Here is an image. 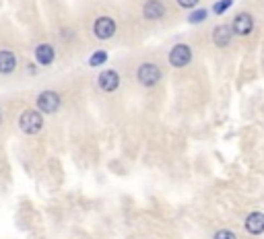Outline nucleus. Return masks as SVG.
<instances>
[{
	"instance_id": "obj_1",
	"label": "nucleus",
	"mask_w": 264,
	"mask_h": 239,
	"mask_svg": "<svg viewBox=\"0 0 264 239\" xmlns=\"http://www.w3.org/2000/svg\"><path fill=\"white\" fill-rule=\"evenodd\" d=\"M19 126H21V130L25 134H37L41 130V126H44V120H41V116L37 114V111L27 109L19 118Z\"/></svg>"
},
{
	"instance_id": "obj_2",
	"label": "nucleus",
	"mask_w": 264,
	"mask_h": 239,
	"mask_svg": "<svg viewBox=\"0 0 264 239\" xmlns=\"http://www.w3.org/2000/svg\"><path fill=\"white\" fill-rule=\"evenodd\" d=\"M159 79H161V70H159L157 64L147 62V64H143L141 68H138V80H141V85L153 87V85L159 82Z\"/></svg>"
},
{
	"instance_id": "obj_3",
	"label": "nucleus",
	"mask_w": 264,
	"mask_h": 239,
	"mask_svg": "<svg viewBox=\"0 0 264 239\" xmlns=\"http://www.w3.org/2000/svg\"><path fill=\"white\" fill-rule=\"evenodd\" d=\"M93 33L97 39H109L116 33V23L112 17H99L93 25Z\"/></svg>"
},
{
	"instance_id": "obj_4",
	"label": "nucleus",
	"mask_w": 264,
	"mask_h": 239,
	"mask_svg": "<svg viewBox=\"0 0 264 239\" xmlns=\"http://www.w3.org/2000/svg\"><path fill=\"white\" fill-rule=\"evenodd\" d=\"M190 60H192V50H190L186 44H177V46H174V50L170 52V62H172V66H176V68L186 66Z\"/></svg>"
},
{
	"instance_id": "obj_5",
	"label": "nucleus",
	"mask_w": 264,
	"mask_h": 239,
	"mask_svg": "<svg viewBox=\"0 0 264 239\" xmlns=\"http://www.w3.org/2000/svg\"><path fill=\"white\" fill-rule=\"evenodd\" d=\"M37 107L44 111V114H54V111L60 107V97H58V93L44 91V93L37 97Z\"/></svg>"
},
{
	"instance_id": "obj_6",
	"label": "nucleus",
	"mask_w": 264,
	"mask_h": 239,
	"mask_svg": "<svg viewBox=\"0 0 264 239\" xmlns=\"http://www.w3.org/2000/svg\"><path fill=\"white\" fill-rule=\"evenodd\" d=\"M97 82H99V87L107 93H112L120 87V75L116 73V70H103V73L99 75V79H97Z\"/></svg>"
},
{
	"instance_id": "obj_7",
	"label": "nucleus",
	"mask_w": 264,
	"mask_h": 239,
	"mask_svg": "<svg viewBox=\"0 0 264 239\" xmlns=\"http://www.w3.org/2000/svg\"><path fill=\"white\" fill-rule=\"evenodd\" d=\"M143 15L149 21H157L165 15V4L161 2V0H147L145 6H143Z\"/></svg>"
},
{
	"instance_id": "obj_8",
	"label": "nucleus",
	"mask_w": 264,
	"mask_h": 239,
	"mask_svg": "<svg viewBox=\"0 0 264 239\" xmlns=\"http://www.w3.org/2000/svg\"><path fill=\"white\" fill-rule=\"evenodd\" d=\"M252 29H254V21L248 12H242V15H238L233 19V31L238 35H250Z\"/></svg>"
},
{
	"instance_id": "obj_9",
	"label": "nucleus",
	"mask_w": 264,
	"mask_h": 239,
	"mask_svg": "<svg viewBox=\"0 0 264 239\" xmlns=\"http://www.w3.org/2000/svg\"><path fill=\"white\" fill-rule=\"evenodd\" d=\"M246 231L252 235H260L264 231V215L262 213H252L246 219Z\"/></svg>"
},
{
	"instance_id": "obj_10",
	"label": "nucleus",
	"mask_w": 264,
	"mask_h": 239,
	"mask_svg": "<svg viewBox=\"0 0 264 239\" xmlns=\"http://www.w3.org/2000/svg\"><path fill=\"white\" fill-rule=\"evenodd\" d=\"M17 66V58H15V54L8 52V50H2L0 52V73L2 75H8L12 73Z\"/></svg>"
},
{
	"instance_id": "obj_11",
	"label": "nucleus",
	"mask_w": 264,
	"mask_h": 239,
	"mask_svg": "<svg viewBox=\"0 0 264 239\" xmlns=\"http://www.w3.org/2000/svg\"><path fill=\"white\" fill-rule=\"evenodd\" d=\"M35 60H37L39 64H44V66L52 64V62H54V48L48 46V44L37 46V48H35Z\"/></svg>"
},
{
	"instance_id": "obj_12",
	"label": "nucleus",
	"mask_w": 264,
	"mask_h": 239,
	"mask_svg": "<svg viewBox=\"0 0 264 239\" xmlns=\"http://www.w3.org/2000/svg\"><path fill=\"white\" fill-rule=\"evenodd\" d=\"M213 39H215V44L217 46H221V48H225L229 41H231V29L227 25H221V27H217V29L213 31Z\"/></svg>"
},
{
	"instance_id": "obj_13",
	"label": "nucleus",
	"mask_w": 264,
	"mask_h": 239,
	"mask_svg": "<svg viewBox=\"0 0 264 239\" xmlns=\"http://www.w3.org/2000/svg\"><path fill=\"white\" fill-rule=\"evenodd\" d=\"M105 60H107V52L99 50V52H95V54L91 56V60H89V64H91V66H99V64H103Z\"/></svg>"
},
{
	"instance_id": "obj_14",
	"label": "nucleus",
	"mask_w": 264,
	"mask_h": 239,
	"mask_svg": "<svg viewBox=\"0 0 264 239\" xmlns=\"http://www.w3.org/2000/svg\"><path fill=\"white\" fill-rule=\"evenodd\" d=\"M233 4V0H219L215 4V15H223V12Z\"/></svg>"
},
{
	"instance_id": "obj_15",
	"label": "nucleus",
	"mask_w": 264,
	"mask_h": 239,
	"mask_svg": "<svg viewBox=\"0 0 264 239\" xmlns=\"http://www.w3.org/2000/svg\"><path fill=\"white\" fill-rule=\"evenodd\" d=\"M206 19V10H194L192 12V15H190V23H202Z\"/></svg>"
},
{
	"instance_id": "obj_16",
	"label": "nucleus",
	"mask_w": 264,
	"mask_h": 239,
	"mask_svg": "<svg viewBox=\"0 0 264 239\" xmlns=\"http://www.w3.org/2000/svg\"><path fill=\"white\" fill-rule=\"evenodd\" d=\"M215 239H238V235H235L233 231L223 229V231H217V233H215Z\"/></svg>"
},
{
	"instance_id": "obj_17",
	"label": "nucleus",
	"mask_w": 264,
	"mask_h": 239,
	"mask_svg": "<svg viewBox=\"0 0 264 239\" xmlns=\"http://www.w3.org/2000/svg\"><path fill=\"white\" fill-rule=\"evenodd\" d=\"M176 2L182 8H194V6L198 4V0H176Z\"/></svg>"
}]
</instances>
